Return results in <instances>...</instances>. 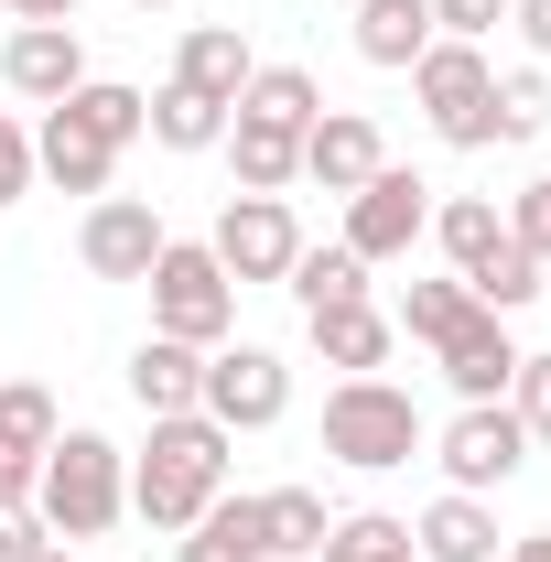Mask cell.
<instances>
[{"instance_id":"cell-2","label":"cell","mask_w":551,"mask_h":562,"mask_svg":"<svg viewBox=\"0 0 551 562\" xmlns=\"http://www.w3.org/2000/svg\"><path fill=\"white\" fill-rule=\"evenodd\" d=\"M33 508H44L55 541L120 530V508H131V454H120L109 432H55V443H44V476H33Z\"/></svg>"},{"instance_id":"cell-15","label":"cell","mask_w":551,"mask_h":562,"mask_svg":"<svg viewBox=\"0 0 551 562\" xmlns=\"http://www.w3.org/2000/svg\"><path fill=\"white\" fill-rule=\"evenodd\" d=\"M249 76H260V55H249L238 22H195V33L173 44V87H195V98H216V109H238Z\"/></svg>"},{"instance_id":"cell-40","label":"cell","mask_w":551,"mask_h":562,"mask_svg":"<svg viewBox=\"0 0 551 562\" xmlns=\"http://www.w3.org/2000/svg\"><path fill=\"white\" fill-rule=\"evenodd\" d=\"M508 562H551V530H530V541H508Z\"/></svg>"},{"instance_id":"cell-13","label":"cell","mask_w":551,"mask_h":562,"mask_svg":"<svg viewBox=\"0 0 551 562\" xmlns=\"http://www.w3.org/2000/svg\"><path fill=\"white\" fill-rule=\"evenodd\" d=\"M379 162H390V151H379V120H368V109H325V120L303 131V173H314L325 195H357Z\"/></svg>"},{"instance_id":"cell-9","label":"cell","mask_w":551,"mask_h":562,"mask_svg":"<svg viewBox=\"0 0 551 562\" xmlns=\"http://www.w3.org/2000/svg\"><path fill=\"white\" fill-rule=\"evenodd\" d=\"M421 227H432V184H421V173H401V162H379V173L346 195V249H357L368 271H379V260H401Z\"/></svg>"},{"instance_id":"cell-32","label":"cell","mask_w":551,"mask_h":562,"mask_svg":"<svg viewBox=\"0 0 551 562\" xmlns=\"http://www.w3.org/2000/svg\"><path fill=\"white\" fill-rule=\"evenodd\" d=\"M508 412L530 443H551V357H519V379H508Z\"/></svg>"},{"instance_id":"cell-19","label":"cell","mask_w":551,"mask_h":562,"mask_svg":"<svg viewBox=\"0 0 551 562\" xmlns=\"http://www.w3.org/2000/svg\"><path fill=\"white\" fill-rule=\"evenodd\" d=\"M432 44V0H357V55L379 76H412Z\"/></svg>"},{"instance_id":"cell-10","label":"cell","mask_w":551,"mask_h":562,"mask_svg":"<svg viewBox=\"0 0 551 562\" xmlns=\"http://www.w3.org/2000/svg\"><path fill=\"white\" fill-rule=\"evenodd\" d=\"M109 173H120V140L98 131L76 98H55V109H44V131H33V184H55V195H87V206H98V195H109Z\"/></svg>"},{"instance_id":"cell-33","label":"cell","mask_w":551,"mask_h":562,"mask_svg":"<svg viewBox=\"0 0 551 562\" xmlns=\"http://www.w3.org/2000/svg\"><path fill=\"white\" fill-rule=\"evenodd\" d=\"M508 238H519L530 260H551V173H541V184H519V195H508Z\"/></svg>"},{"instance_id":"cell-4","label":"cell","mask_w":551,"mask_h":562,"mask_svg":"<svg viewBox=\"0 0 551 562\" xmlns=\"http://www.w3.org/2000/svg\"><path fill=\"white\" fill-rule=\"evenodd\" d=\"M238 325V281L216 271L206 238H162L151 260V336H184V347H227Z\"/></svg>"},{"instance_id":"cell-38","label":"cell","mask_w":551,"mask_h":562,"mask_svg":"<svg viewBox=\"0 0 551 562\" xmlns=\"http://www.w3.org/2000/svg\"><path fill=\"white\" fill-rule=\"evenodd\" d=\"M33 476H44L33 454H0V508H33Z\"/></svg>"},{"instance_id":"cell-31","label":"cell","mask_w":551,"mask_h":562,"mask_svg":"<svg viewBox=\"0 0 551 562\" xmlns=\"http://www.w3.org/2000/svg\"><path fill=\"white\" fill-rule=\"evenodd\" d=\"M66 422H55V390H33V379H0V454H33L44 465V443H55Z\"/></svg>"},{"instance_id":"cell-22","label":"cell","mask_w":551,"mask_h":562,"mask_svg":"<svg viewBox=\"0 0 551 562\" xmlns=\"http://www.w3.org/2000/svg\"><path fill=\"white\" fill-rule=\"evenodd\" d=\"M227 173H238V195H281V184H303V140L292 131H260V120H227Z\"/></svg>"},{"instance_id":"cell-24","label":"cell","mask_w":551,"mask_h":562,"mask_svg":"<svg viewBox=\"0 0 551 562\" xmlns=\"http://www.w3.org/2000/svg\"><path fill=\"white\" fill-rule=\"evenodd\" d=\"M173 562H271L260 552V497H216L206 519L173 541Z\"/></svg>"},{"instance_id":"cell-23","label":"cell","mask_w":551,"mask_h":562,"mask_svg":"<svg viewBox=\"0 0 551 562\" xmlns=\"http://www.w3.org/2000/svg\"><path fill=\"white\" fill-rule=\"evenodd\" d=\"M281 292H292V303H303V314H336V303H368V260H357V249H303V260H292V271H281Z\"/></svg>"},{"instance_id":"cell-16","label":"cell","mask_w":551,"mask_h":562,"mask_svg":"<svg viewBox=\"0 0 551 562\" xmlns=\"http://www.w3.org/2000/svg\"><path fill=\"white\" fill-rule=\"evenodd\" d=\"M443 379H454V401H508V379H519V347H508V314H476V325H454L443 336Z\"/></svg>"},{"instance_id":"cell-29","label":"cell","mask_w":551,"mask_h":562,"mask_svg":"<svg viewBox=\"0 0 551 562\" xmlns=\"http://www.w3.org/2000/svg\"><path fill=\"white\" fill-rule=\"evenodd\" d=\"M401 552H412V519L346 508V519H325V552H314V562H401Z\"/></svg>"},{"instance_id":"cell-25","label":"cell","mask_w":551,"mask_h":562,"mask_svg":"<svg viewBox=\"0 0 551 562\" xmlns=\"http://www.w3.org/2000/svg\"><path fill=\"white\" fill-rule=\"evenodd\" d=\"M432 238H443V260H454V281H465L486 249L508 238V216H497V195H443V206H432Z\"/></svg>"},{"instance_id":"cell-35","label":"cell","mask_w":551,"mask_h":562,"mask_svg":"<svg viewBox=\"0 0 551 562\" xmlns=\"http://www.w3.org/2000/svg\"><path fill=\"white\" fill-rule=\"evenodd\" d=\"M508 22V0H432V33H454V44H486Z\"/></svg>"},{"instance_id":"cell-36","label":"cell","mask_w":551,"mask_h":562,"mask_svg":"<svg viewBox=\"0 0 551 562\" xmlns=\"http://www.w3.org/2000/svg\"><path fill=\"white\" fill-rule=\"evenodd\" d=\"M44 541H55V530H44V508H0V562H33Z\"/></svg>"},{"instance_id":"cell-7","label":"cell","mask_w":551,"mask_h":562,"mask_svg":"<svg viewBox=\"0 0 551 562\" xmlns=\"http://www.w3.org/2000/svg\"><path fill=\"white\" fill-rule=\"evenodd\" d=\"M195 412L216 422V432H271L281 412H292V357L271 347H206V401Z\"/></svg>"},{"instance_id":"cell-39","label":"cell","mask_w":551,"mask_h":562,"mask_svg":"<svg viewBox=\"0 0 551 562\" xmlns=\"http://www.w3.org/2000/svg\"><path fill=\"white\" fill-rule=\"evenodd\" d=\"M11 22H76V0H0Z\"/></svg>"},{"instance_id":"cell-28","label":"cell","mask_w":551,"mask_h":562,"mask_svg":"<svg viewBox=\"0 0 551 562\" xmlns=\"http://www.w3.org/2000/svg\"><path fill=\"white\" fill-rule=\"evenodd\" d=\"M541 271H551V260H530L519 238H497L476 271H465V292H476L486 314H519V303H541Z\"/></svg>"},{"instance_id":"cell-43","label":"cell","mask_w":551,"mask_h":562,"mask_svg":"<svg viewBox=\"0 0 551 562\" xmlns=\"http://www.w3.org/2000/svg\"><path fill=\"white\" fill-rule=\"evenodd\" d=\"M401 562H421V552H401Z\"/></svg>"},{"instance_id":"cell-27","label":"cell","mask_w":551,"mask_h":562,"mask_svg":"<svg viewBox=\"0 0 551 562\" xmlns=\"http://www.w3.org/2000/svg\"><path fill=\"white\" fill-rule=\"evenodd\" d=\"M476 314H486V303H476V292H465V281H412L390 325H401L412 347H443V336H454V325H476Z\"/></svg>"},{"instance_id":"cell-5","label":"cell","mask_w":551,"mask_h":562,"mask_svg":"<svg viewBox=\"0 0 551 562\" xmlns=\"http://www.w3.org/2000/svg\"><path fill=\"white\" fill-rule=\"evenodd\" d=\"M486 87H497L486 44H454V33H432V44H421L412 98L432 109V140H454V151H486V140H497V120H486Z\"/></svg>"},{"instance_id":"cell-3","label":"cell","mask_w":551,"mask_h":562,"mask_svg":"<svg viewBox=\"0 0 551 562\" xmlns=\"http://www.w3.org/2000/svg\"><path fill=\"white\" fill-rule=\"evenodd\" d=\"M325 454L357 465V476H390L421 454V401L390 390V379H336L325 390Z\"/></svg>"},{"instance_id":"cell-34","label":"cell","mask_w":551,"mask_h":562,"mask_svg":"<svg viewBox=\"0 0 551 562\" xmlns=\"http://www.w3.org/2000/svg\"><path fill=\"white\" fill-rule=\"evenodd\" d=\"M22 195H33V131L0 109V206H22Z\"/></svg>"},{"instance_id":"cell-18","label":"cell","mask_w":551,"mask_h":562,"mask_svg":"<svg viewBox=\"0 0 551 562\" xmlns=\"http://www.w3.org/2000/svg\"><path fill=\"white\" fill-rule=\"evenodd\" d=\"M303 336H314V357H325V368H346V379H379L401 325H390L379 303H336V314H303Z\"/></svg>"},{"instance_id":"cell-37","label":"cell","mask_w":551,"mask_h":562,"mask_svg":"<svg viewBox=\"0 0 551 562\" xmlns=\"http://www.w3.org/2000/svg\"><path fill=\"white\" fill-rule=\"evenodd\" d=\"M508 22H519V44L551 66V0H508Z\"/></svg>"},{"instance_id":"cell-1","label":"cell","mask_w":551,"mask_h":562,"mask_svg":"<svg viewBox=\"0 0 551 562\" xmlns=\"http://www.w3.org/2000/svg\"><path fill=\"white\" fill-rule=\"evenodd\" d=\"M227 443H238V432H216L206 412L151 422V443L131 454V508L151 530H195L216 497H227Z\"/></svg>"},{"instance_id":"cell-8","label":"cell","mask_w":551,"mask_h":562,"mask_svg":"<svg viewBox=\"0 0 551 562\" xmlns=\"http://www.w3.org/2000/svg\"><path fill=\"white\" fill-rule=\"evenodd\" d=\"M216 271L238 281V292H249V281H281L292 271V260H303V227H292V195H227V216H216Z\"/></svg>"},{"instance_id":"cell-17","label":"cell","mask_w":551,"mask_h":562,"mask_svg":"<svg viewBox=\"0 0 551 562\" xmlns=\"http://www.w3.org/2000/svg\"><path fill=\"white\" fill-rule=\"evenodd\" d=\"M412 552H421V562H497V508L465 497V487H443V497L412 519Z\"/></svg>"},{"instance_id":"cell-14","label":"cell","mask_w":551,"mask_h":562,"mask_svg":"<svg viewBox=\"0 0 551 562\" xmlns=\"http://www.w3.org/2000/svg\"><path fill=\"white\" fill-rule=\"evenodd\" d=\"M131 401L151 422L195 412V401H206V347H184V336H140V347H131Z\"/></svg>"},{"instance_id":"cell-42","label":"cell","mask_w":551,"mask_h":562,"mask_svg":"<svg viewBox=\"0 0 551 562\" xmlns=\"http://www.w3.org/2000/svg\"><path fill=\"white\" fill-rule=\"evenodd\" d=\"M140 11H162V0H140Z\"/></svg>"},{"instance_id":"cell-21","label":"cell","mask_w":551,"mask_h":562,"mask_svg":"<svg viewBox=\"0 0 551 562\" xmlns=\"http://www.w3.org/2000/svg\"><path fill=\"white\" fill-rule=\"evenodd\" d=\"M227 120H260V131H314V120H325V87H314V76L303 66H260L249 76V87H238V109H227Z\"/></svg>"},{"instance_id":"cell-30","label":"cell","mask_w":551,"mask_h":562,"mask_svg":"<svg viewBox=\"0 0 551 562\" xmlns=\"http://www.w3.org/2000/svg\"><path fill=\"white\" fill-rule=\"evenodd\" d=\"M486 120H497V140H541L551 131V76L541 66H508L497 87H486Z\"/></svg>"},{"instance_id":"cell-41","label":"cell","mask_w":551,"mask_h":562,"mask_svg":"<svg viewBox=\"0 0 551 562\" xmlns=\"http://www.w3.org/2000/svg\"><path fill=\"white\" fill-rule=\"evenodd\" d=\"M33 562H76V541H44V552H33Z\"/></svg>"},{"instance_id":"cell-20","label":"cell","mask_w":551,"mask_h":562,"mask_svg":"<svg viewBox=\"0 0 551 562\" xmlns=\"http://www.w3.org/2000/svg\"><path fill=\"white\" fill-rule=\"evenodd\" d=\"M140 140H162V151H184V162H195V151H216V140H227V109L162 76V87L140 98Z\"/></svg>"},{"instance_id":"cell-12","label":"cell","mask_w":551,"mask_h":562,"mask_svg":"<svg viewBox=\"0 0 551 562\" xmlns=\"http://www.w3.org/2000/svg\"><path fill=\"white\" fill-rule=\"evenodd\" d=\"M0 87L33 98V109L76 98V87H87V44H76V22H11V44H0Z\"/></svg>"},{"instance_id":"cell-26","label":"cell","mask_w":551,"mask_h":562,"mask_svg":"<svg viewBox=\"0 0 551 562\" xmlns=\"http://www.w3.org/2000/svg\"><path fill=\"white\" fill-rule=\"evenodd\" d=\"M260 552H271V562L325 552V497H314V487H271V497H260Z\"/></svg>"},{"instance_id":"cell-6","label":"cell","mask_w":551,"mask_h":562,"mask_svg":"<svg viewBox=\"0 0 551 562\" xmlns=\"http://www.w3.org/2000/svg\"><path fill=\"white\" fill-rule=\"evenodd\" d=\"M432 465H443V487L486 497V487H508V476L530 465V432H519V412H508V401H465V412L432 432Z\"/></svg>"},{"instance_id":"cell-11","label":"cell","mask_w":551,"mask_h":562,"mask_svg":"<svg viewBox=\"0 0 551 562\" xmlns=\"http://www.w3.org/2000/svg\"><path fill=\"white\" fill-rule=\"evenodd\" d=\"M162 238H173V227L151 216V195H98L87 227H76V260H87V281H151Z\"/></svg>"}]
</instances>
